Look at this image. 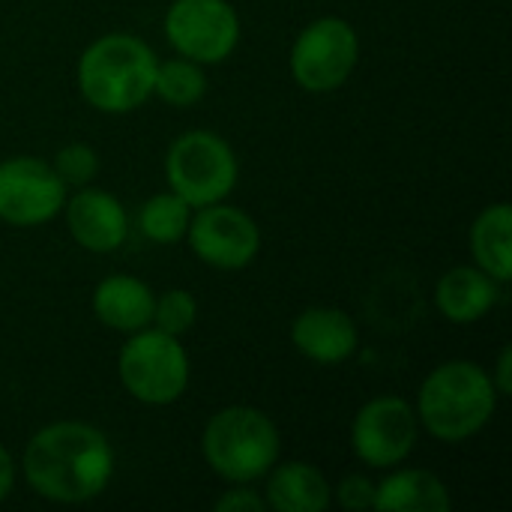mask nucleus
<instances>
[{"label":"nucleus","mask_w":512,"mask_h":512,"mask_svg":"<svg viewBox=\"0 0 512 512\" xmlns=\"http://www.w3.org/2000/svg\"><path fill=\"white\" fill-rule=\"evenodd\" d=\"M21 468L36 495L57 504H84L108 489L114 450L99 429L66 420L30 438Z\"/></svg>","instance_id":"obj_1"},{"label":"nucleus","mask_w":512,"mask_h":512,"mask_svg":"<svg viewBox=\"0 0 512 512\" xmlns=\"http://www.w3.org/2000/svg\"><path fill=\"white\" fill-rule=\"evenodd\" d=\"M153 48L129 33L96 39L78 60L81 96L105 114H126L153 96L156 78Z\"/></svg>","instance_id":"obj_2"},{"label":"nucleus","mask_w":512,"mask_h":512,"mask_svg":"<svg viewBox=\"0 0 512 512\" xmlns=\"http://www.w3.org/2000/svg\"><path fill=\"white\" fill-rule=\"evenodd\" d=\"M495 405L498 390L492 378L471 360H450L423 381L417 414L438 441L459 444L492 420Z\"/></svg>","instance_id":"obj_3"},{"label":"nucleus","mask_w":512,"mask_h":512,"mask_svg":"<svg viewBox=\"0 0 512 512\" xmlns=\"http://www.w3.org/2000/svg\"><path fill=\"white\" fill-rule=\"evenodd\" d=\"M204 459L228 483H252L270 474L279 459V429L249 405H231L204 429Z\"/></svg>","instance_id":"obj_4"},{"label":"nucleus","mask_w":512,"mask_h":512,"mask_svg":"<svg viewBox=\"0 0 512 512\" xmlns=\"http://www.w3.org/2000/svg\"><path fill=\"white\" fill-rule=\"evenodd\" d=\"M117 375L132 399L144 405H171L189 387V357L177 336L144 327L123 345Z\"/></svg>","instance_id":"obj_5"},{"label":"nucleus","mask_w":512,"mask_h":512,"mask_svg":"<svg viewBox=\"0 0 512 512\" xmlns=\"http://www.w3.org/2000/svg\"><path fill=\"white\" fill-rule=\"evenodd\" d=\"M165 177L189 207H207L237 186V156L225 138L207 129L180 135L165 156Z\"/></svg>","instance_id":"obj_6"},{"label":"nucleus","mask_w":512,"mask_h":512,"mask_svg":"<svg viewBox=\"0 0 512 512\" xmlns=\"http://www.w3.org/2000/svg\"><path fill=\"white\" fill-rule=\"evenodd\" d=\"M357 57V30L345 18H318L291 48V75L309 93H330L351 78Z\"/></svg>","instance_id":"obj_7"},{"label":"nucleus","mask_w":512,"mask_h":512,"mask_svg":"<svg viewBox=\"0 0 512 512\" xmlns=\"http://www.w3.org/2000/svg\"><path fill=\"white\" fill-rule=\"evenodd\" d=\"M165 36L180 57L201 66L222 63L240 42V18L228 0H174L165 12Z\"/></svg>","instance_id":"obj_8"},{"label":"nucleus","mask_w":512,"mask_h":512,"mask_svg":"<svg viewBox=\"0 0 512 512\" xmlns=\"http://www.w3.org/2000/svg\"><path fill=\"white\" fill-rule=\"evenodd\" d=\"M66 204V183L54 165L15 156L0 162V219L15 228L51 222Z\"/></svg>","instance_id":"obj_9"},{"label":"nucleus","mask_w":512,"mask_h":512,"mask_svg":"<svg viewBox=\"0 0 512 512\" xmlns=\"http://www.w3.org/2000/svg\"><path fill=\"white\" fill-rule=\"evenodd\" d=\"M417 435V414L399 396H381L366 402L351 426L354 453L372 468H393L405 462L417 447Z\"/></svg>","instance_id":"obj_10"},{"label":"nucleus","mask_w":512,"mask_h":512,"mask_svg":"<svg viewBox=\"0 0 512 512\" xmlns=\"http://www.w3.org/2000/svg\"><path fill=\"white\" fill-rule=\"evenodd\" d=\"M192 252L216 270H243L261 249V231L249 213L228 204H207L186 228Z\"/></svg>","instance_id":"obj_11"},{"label":"nucleus","mask_w":512,"mask_h":512,"mask_svg":"<svg viewBox=\"0 0 512 512\" xmlns=\"http://www.w3.org/2000/svg\"><path fill=\"white\" fill-rule=\"evenodd\" d=\"M66 225L87 252H114L126 243L129 216L105 189H81L66 201Z\"/></svg>","instance_id":"obj_12"},{"label":"nucleus","mask_w":512,"mask_h":512,"mask_svg":"<svg viewBox=\"0 0 512 512\" xmlns=\"http://www.w3.org/2000/svg\"><path fill=\"white\" fill-rule=\"evenodd\" d=\"M291 342L297 345L303 357L333 366V363H345L348 357H354L360 345V333L351 315H345L342 309L315 306L297 315L291 327Z\"/></svg>","instance_id":"obj_13"},{"label":"nucleus","mask_w":512,"mask_h":512,"mask_svg":"<svg viewBox=\"0 0 512 512\" xmlns=\"http://www.w3.org/2000/svg\"><path fill=\"white\" fill-rule=\"evenodd\" d=\"M153 291L132 276H108L93 291L96 318L117 333H138L153 321Z\"/></svg>","instance_id":"obj_14"},{"label":"nucleus","mask_w":512,"mask_h":512,"mask_svg":"<svg viewBox=\"0 0 512 512\" xmlns=\"http://www.w3.org/2000/svg\"><path fill=\"white\" fill-rule=\"evenodd\" d=\"M498 282L480 267H453L435 288L441 315L453 324H474L498 303Z\"/></svg>","instance_id":"obj_15"},{"label":"nucleus","mask_w":512,"mask_h":512,"mask_svg":"<svg viewBox=\"0 0 512 512\" xmlns=\"http://www.w3.org/2000/svg\"><path fill=\"white\" fill-rule=\"evenodd\" d=\"M264 501L279 512H324L333 504V489L318 468L306 462H288L270 474Z\"/></svg>","instance_id":"obj_16"},{"label":"nucleus","mask_w":512,"mask_h":512,"mask_svg":"<svg viewBox=\"0 0 512 512\" xmlns=\"http://www.w3.org/2000/svg\"><path fill=\"white\" fill-rule=\"evenodd\" d=\"M372 510L381 512H450L453 501L447 486L429 471H396L375 486Z\"/></svg>","instance_id":"obj_17"},{"label":"nucleus","mask_w":512,"mask_h":512,"mask_svg":"<svg viewBox=\"0 0 512 512\" xmlns=\"http://www.w3.org/2000/svg\"><path fill=\"white\" fill-rule=\"evenodd\" d=\"M512 210L510 204L486 207L471 228V252L477 267L495 282H510L512 276Z\"/></svg>","instance_id":"obj_18"},{"label":"nucleus","mask_w":512,"mask_h":512,"mask_svg":"<svg viewBox=\"0 0 512 512\" xmlns=\"http://www.w3.org/2000/svg\"><path fill=\"white\" fill-rule=\"evenodd\" d=\"M153 93L168 105L189 108L207 93V75H204L201 63H195L189 57L165 60V63H156Z\"/></svg>","instance_id":"obj_19"},{"label":"nucleus","mask_w":512,"mask_h":512,"mask_svg":"<svg viewBox=\"0 0 512 512\" xmlns=\"http://www.w3.org/2000/svg\"><path fill=\"white\" fill-rule=\"evenodd\" d=\"M189 219H192V207L177 192L153 195L138 213L141 234L147 240H153V243H177V240H183L186 228H189Z\"/></svg>","instance_id":"obj_20"},{"label":"nucleus","mask_w":512,"mask_h":512,"mask_svg":"<svg viewBox=\"0 0 512 512\" xmlns=\"http://www.w3.org/2000/svg\"><path fill=\"white\" fill-rule=\"evenodd\" d=\"M195 318H198V303L183 288L165 291L162 297L153 300V321L150 324H156V330H162V333L183 336L186 330H192Z\"/></svg>","instance_id":"obj_21"},{"label":"nucleus","mask_w":512,"mask_h":512,"mask_svg":"<svg viewBox=\"0 0 512 512\" xmlns=\"http://www.w3.org/2000/svg\"><path fill=\"white\" fill-rule=\"evenodd\" d=\"M54 171L60 174V180L66 186H84L96 177L99 171V156L90 144H66L63 150H57L54 156Z\"/></svg>","instance_id":"obj_22"},{"label":"nucleus","mask_w":512,"mask_h":512,"mask_svg":"<svg viewBox=\"0 0 512 512\" xmlns=\"http://www.w3.org/2000/svg\"><path fill=\"white\" fill-rule=\"evenodd\" d=\"M336 501L345 510H369L375 504V486L363 474H351L336 486Z\"/></svg>","instance_id":"obj_23"},{"label":"nucleus","mask_w":512,"mask_h":512,"mask_svg":"<svg viewBox=\"0 0 512 512\" xmlns=\"http://www.w3.org/2000/svg\"><path fill=\"white\" fill-rule=\"evenodd\" d=\"M267 501L252 489H231L216 501V512H264Z\"/></svg>","instance_id":"obj_24"},{"label":"nucleus","mask_w":512,"mask_h":512,"mask_svg":"<svg viewBox=\"0 0 512 512\" xmlns=\"http://www.w3.org/2000/svg\"><path fill=\"white\" fill-rule=\"evenodd\" d=\"M492 384H495L498 396H510L512 393V351L510 348H504V351L498 354V369H495V378H492Z\"/></svg>","instance_id":"obj_25"},{"label":"nucleus","mask_w":512,"mask_h":512,"mask_svg":"<svg viewBox=\"0 0 512 512\" xmlns=\"http://www.w3.org/2000/svg\"><path fill=\"white\" fill-rule=\"evenodd\" d=\"M12 483H15V462H12L9 450L0 447V501L12 492Z\"/></svg>","instance_id":"obj_26"}]
</instances>
